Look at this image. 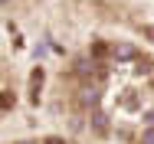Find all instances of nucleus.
<instances>
[{
    "label": "nucleus",
    "instance_id": "obj_11",
    "mask_svg": "<svg viewBox=\"0 0 154 144\" xmlns=\"http://www.w3.org/2000/svg\"><path fill=\"white\" fill-rule=\"evenodd\" d=\"M20 144H36V141H20Z\"/></svg>",
    "mask_w": 154,
    "mask_h": 144
},
{
    "label": "nucleus",
    "instance_id": "obj_9",
    "mask_svg": "<svg viewBox=\"0 0 154 144\" xmlns=\"http://www.w3.org/2000/svg\"><path fill=\"white\" fill-rule=\"evenodd\" d=\"M144 36H148V39H154V26H148V29H144Z\"/></svg>",
    "mask_w": 154,
    "mask_h": 144
},
{
    "label": "nucleus",
    "instance_id": "obj_12",
    "mask_svg": "<svg viewBox=\"0 0 154 144\" xmlns=\"http://www.w3.org/2000/svg\"><path fill=\"white\" fill-rule=\"evenodd\" d=\"M0 3H7V0H0Z\"/></svg>",
    "mask_w": 154,
    "mask_h": 144
},
{
    "label": "nucleus",
    "instance_id": "obj_5",
    "mask_svg": "<svg viewBox=\"0 0 154 144\" xmlns=\"http://www.w3.org/2000/svg\"><path fill=\"white\" fill-rule=\"evenodd\" d=\"M108 56H112V46L108 43H92V59L102 62V59H108Z\"/></svg>",
    "mask_w": 154,
    "mask_h": 144
},
{
    "label": "nucleus",
    "instance_id": "obj_10",
    "mask_svg": "<svg viewBox=\"0 0 154 144\" xmlns=\"http://www.w3.org/2000/svg\"><path fill=\"white\" fill-rule=\"evenodd\" d=\"M144 118H148V124H154V112H148V115H144Z\"/></svg>",
    "mask_w": 154,
    "mask_h": 144
},
{
    "label": "nucleus",
    "instance_id": "obj_7",
    "mask_svg": "<svg viewBox=\"0 0 154 144\" xmlns=\"http://www.w3.org/2000/svg\"><path fill=\"white\" fill-rule=\"evenodd\" d=\"M141 141H144V144H154V128H151V124H148V131L141 134Z\"/></svg>",
    "mask_w": 154,
    "mask_h": 144
},
{
    "label": "nucleus",
    "instance_id": "obj_2",
    "mask_svg": "<svg viewBox=\"0 0 154 144\" xmlns=\"http://www.w3.org/2000/svg\"><path fill=\"white\" fill-rule=\"evenodd\" d=\"M39 88H43V69L36 66V69L30 72V102H33V105L39 102Z\"/></svg>",
    "mask_w": 154,
    "mask_h": 144
},
{
    "label": "nucleus",
    "instance_id": "obj_1",
    "mask_svg": "<svg viewBox=\"0 0 154 144\" xmlns=\"http://www.w3.org/2000/svg\"><path fill=\"white\" fill-rule=\"evenodd\" d=\"M98 98H102V88L95 85V82H85V85H82V92H79V105H82V108H92V112H95Z\"/></svg>",
    "mask_w": 154,
    "mask_h": 144
},
{
    "label": "nucleus",
    "instance_id": "obj_4",
    "mask_svg": "<svg viewBox=\"0 0 154 144\" xmlns=\"http://www.w3.org/2000/svg\"><path fill=\"white\" fill-rule=\"evenodd\" d=\"M112 59H138V49L128 43H118V46H112Z\"/></svg>",
    "mask_w": 154,
    "mask_h": 144
},
{
    "label": "nucleus",
    "instance_id": "obj_6",
    "mask_svg": "<svg viewBox=\"0 0 154 144\" xmlns=\"http://www.w3.org/2000/svg\"><path fill=\"white\" fill-rule=\"evenodd\" d=\"M10 105H13V95L3 92V95H0V108H10Z\"/></svg>",
    "mask_w": 154,
    "mask_h": 144
},
{
    "label": "nucleus",
    "instance_id": "obj_8",
    "mask_svg": "<svg viewBox=\"0 0 154 144\" xmlns=\"http://www.w3.org/2000/svg\"><path fill=\"white\" fill-rule=\"evenodd\" d=\"M46 144H66L62 138H46Z\"/></svg>",
    "mask_w": 154,
    "mask_h": 144
},
{
    "label": "nucleus",
    "instance_id": "obj_3",
    "mask_svg": "<svg viewBox=\"0 0 154 144\" xmlns=\"http://www.w3.org/2000/svg\"><path fill=\"white\" fill-rule=\"evenodd\" d=\"M92 128H95V134H108V128H112V124H108V115L95 108L92 112Z\"/></svg>",
    "mask_w": 154,
    "mask_h": 144
}]
</instances>
